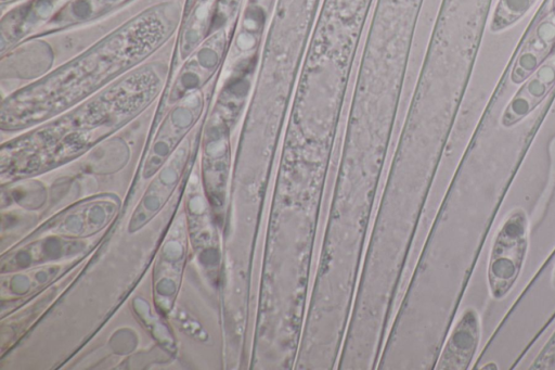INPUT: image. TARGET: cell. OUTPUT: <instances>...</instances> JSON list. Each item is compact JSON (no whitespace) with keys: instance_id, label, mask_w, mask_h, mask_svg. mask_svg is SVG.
<instances>
[{"instance_id":"cell-1","label":"cell","mask_w":555,"mask_h":370,"mask_svg":"<svg viewBox=\"0 0 555 370\" xmlns=\"http://www.w3.org/2000/svg\"><path fill=\"white\" fill-rule=\"evenodd\" d=\"M181 5H152L89 49L16 90L1 103V129L44 123L98 93L158 50L178 28Z\"/></svg>"},{"instance_id":"cell-2","label":"cell","mask_w":555,"mask_h":370,"mask_svg":"<svg viewBox=\"0 0 555 370\" xmlns=\"http://www.w3.org/2000/svg\"><path fill=\"white\" fill-rule=\"evenodd\" d=\"M168 74L165 62L143 63L98 93L8 142L1 174L8 180L62 165L118 130L150 106Z\"/></svg>"},{"instance_id":"cell-3","label":"cell","mask_w":555,"mask_h":370,"mask_svg":"<svg viewBox=\"0 0 555 370\" xmlns=\"http://www.w3.org/2000/svg\"><path fill=\"white\" fill-rule=\"evenodd\" d=\"M529 231V218L521 207L511 210L498 228L487 266V285L492 299L505 298L515 286L528 256Z\"/></svg>"},{"instance_id":"cell-4","label":"cell","mask_w":555,"mask_h":370,"mask_svg":"<svg viewBox=\"0 0 555 370\" xmlns=\"http://www.w3.org/2000/svg\"><path fill=\"white\" fill-rule=\"evenodd\" d=\"M204 110L201 90L194 91L175 103L159 127L150 149L143 175L151 177L170 157L183 137L190 131Z\"/></svg>"},{"instance_id":"cell-5","label":"cell","mask_w":555,"mask_h":370,"mask_svg":"<svg viewBox=\"0 0 555 370\" xmlns=\"http://www.w3.org/2000/svg\"><path fill=\"white\" fill-rule=\"evenodd\" d=\"M70 1L16 0L1 17V53L31 38Z\"/></svg>"},{"instance_id":"cell-6","label":"cell","mask_w":555,"mask_h":370,"mask_svg":"<svg viewBox=\"0 0 555 370\" xmlns=\"http://www.w3.org/2000/svg\"><path fill=\"white\" fill-rule=\"evenodd\" d=\"M224 48V35L216 33L185 59L169 92V101L178 102L191 92L201 90L220 63Z\"/></svg>"},{"instance_id":"cell-7","label":"cell","mask_w":555,"mask_h":370,"mask_svg":"<svg viewBox=\"0 0 555 370\" xmlns=\"http://www.w3.org/2000/svg\"><path fill=\"white\" fill-rule=\"evenodd\" d=\"M554 85L555 55L520 84L502 113V126L512 128L524 120L543 102Z\"/></svg>"},{"instance_id":"cell-8","label":"cell","mask_w":555,"mask_h":370,"mask_svg":"<svg viewBox=\"0 0 555 370\" xmlns=\"http://www.w3.org/2000/svg\"><path fill=\"white\" fill-rule=\"evenodd\" d=\"M481 339L478 311L467 307L455 323L438 361V368L466 370L473 363Z\"/></svg>"},{"instance_id":"cell-9","label":"cell","mask_w":555,"mask_h":370,"mask_svg":"<svg viewBox=\"0 0 555 370\" xmlns=\"http://www.w3.org/2000/svg\"><path fill=\"white\" fill-rule=\"evenodd\" d=\"M555 44V14L541 20L531 31L517 55L511 73V80L520 85L547 59L552 58Z\"/></svg>"},{"instance_id":"cell-10","label":"cell","mask_w":555,"mask_h":370,"mask_svg":"<svg viewBox=\"0 0 555 370\" xmlns=\"http://www.w3.org/2000/svg\"><path fill=\"white\" fill-rule=\"evenodd\" d=\"M53 52L38 38H29L8 50L1 58V77L33 78L51 66Z\"/></svg>"},{"instance_id":"cell-11","label":"cell","mask_w":555,"mask_h":370,"mask_svg":"<svg viewBox=\"0 0 555 370\" xmlns=\"http://www.w3.org/2000/svg\"><path fill=\"white\" fill-rule=\"evenodd\" d=\"M129 0H72L31 38L86 23L122 5Z\"/></svg>"},{"instance_id":"cell-12","label":"cell","mask_w":555,"mask_h":370,"mask_svg":"<svg viewBox=\"0 0 555 370\" xmlns=\"http://www.w3.org/2000/svg\"><path fill=\"white\" fill-rule=\"evenodd\" d=\"M215 0H197L185 9L179 36L181 60L190 56L204 41L212 24Z\"/></svg>"},{"instance_id":"cell-13","label":"cell","mask_w":555,"mask_h":370,"mask_svg":"<svg viewBox=\"0 0 555 370\" xmlns=\"http://www.w3.org/2000/svg\"><path fill=\"white\" fill-rule=\"evenodd\" d=\"M537 0H499L490 22V30L500 33L516 24Z\"/></svg>"},{"instance_id":"cell-14","label":"cell","mask_w":555,"mask_h":370,"mask_svg":"<svg viewBox=\"0 0 555 370\" xmlns=\"http://www.w3.org/2000/svg\"><path fill=\"white\" fill-rule=\"evenodd\" d=\"M530 369H552L555 370V331L548 341L543 345L541 352L532 361Z\"/></svg>"},{"instance_id":"cell-15","label":"cell","mask_w":555,"mask_h":370,"mask_svg":"<svg viewBox=\"0 0 555 370\" xmlns=\"http://www.w3.org/2000/svg\"><path fill=\"white\" fill-rule=\"evenodd\" d=\"M482 369H492V370H494V369H498V366H496V363H495V362L491 361V362L486 363V365L482 367Z\"/></svg>"},{"instance_id":"cell-16","label":"cell","mask_w":555,"mask_h":370,"mask_svg":"<svg viewBox=\"0 0 555 370\" xmlns=\"http://www.w3.org/2000/svg\"><path fill=\"white\" fill-rule=\"evenodd\" d=\"M196 1H197V0H188L185 9H188V8H190L191 5H193Z\"/></svg>"},{"instance_id":"cell-17","label":"cell","mask_w":555,"mask_h":370,"mask_svg":"<svg viewBox=\"0 0 555 370\" xmlns=\"http://www.w3.org/2000/svg\"><path fill=\"white\" fill-rule=\"evenodd\" d=\"M552 285L555 288V269L552 276Z\"/></svg>"},{"instance_id":"cell-18","label":"cell","mask_w":555,"mask_h":370,"mask_svg":"<svg viewBox=\"0 0 555 370\" xmlns=\"http://www.w3.org/2000/svg\"><path fill=\"white\" fill-rule=\"evenodd\" d=\"M552 8H553V9H552L553 14H555V0H553V2H552Z\"/></svg>"},{"instance_id":"cell-19","label":"cell","mask_w":555,"mask_h":370,"mask_svg":"<svg viewBox=\"0 0 555 370\" xmlns=\"http://www.w3.org/2000/svg\"><path fill=\"white\" fill-rule=\"evenodd\" d=\"M554 55H555V44H554L553 50H552V56H554Z\"/></svg>"}]
</instances>
